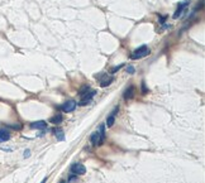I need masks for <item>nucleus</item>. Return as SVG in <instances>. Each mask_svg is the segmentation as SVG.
Masks as SVG:
<instances>
[{
  "instance_id": "17",
  "label": "nucleus",
  "mask_w": 205,
  "mask_h": 183,
  "mask_svg": "<svg viewBox=\"0 0 205 183\" xmlns=\"http://www.w3.org/2000/svg\"><path fill=\"white\" fill-rule=\"evenodd\" d=\"M127 72H128V73H131V75H133L135 72V68L133 67V66H128L127 67Z\"/></svg>"
},
{
  "instance_id": "3",
  "label": "nucleus",
  "mask_w": 205,
  "mask_h": 183,
  "mask_svg": "<svg viewBox=\"0 0 205 183\" xmlns=\"http://www.w3.org/2000/svg\"><path fill=\"white\" fill-rule=\"evenodd\" d=\"M95 78L99 80V82H100V86H101V87H106V86L112 85V82L114 81V77H113V76H109V75H106V73L95 75Z\"/></svg>"
},
{
  "instance_id": "19",
  "label": "nucleus",
  "mask_w": 205,
  "mask_h": 183,
  "mask_svg": "<svg viewBox=\"0 0 205 183\" xmlns=\"http://www.w3.org/2000/svg\"><path fill=\"white\" fill-rule=\"evenodd\" d=\"M165 20H166V17H161V22H159V23H161V24H163V23H165Z\"/></svg>"
},
{
  "instance_id": "14",
  "label": "nucleus",
  "mask_w": 205,
  "mask_h": 183,
  "mask_svg": "<svg viewBox=\"0 0 205 183\" xmlns=\"http://www.w3.org/2000/svg\"><path fill=\"white\" fill-rule=\"evenodd\" d=\"M123 66H124V64H119V66H115V67H113L112 70H110V73H117V72L119 71V70H120V68L123 67Z\"/></svg>"
},
{
  "instance_id": "7",
  "label": "nucleus",
  "mask_w": 205,
  "mask_h": 183,
  "mask_svg": "<svg viewBox=\"0 0 205 183\" xmlns=\"http://www.w3.org/2000/svg\"><path fill=\"white\" fill-rule=\"evenodd\" d=\"M189 4H190V0H185V1H182V3H178L177 9L173 14V19H177L178 17H180V15L182 14V11L186 9V6H189Z\"/></svg>"
},
{
  "instance_id": "5",
  "label": "nucleus",
  "mask_w": 205,
  "mask_h": 183,
  "mask_svg": "<svg viewBox=\"0 0 205 183\" xmlns=\"http://www.w3.org/2000/svg\"><path fill=\"white\" fill-rule=\"evenodd\" d=\"M76 106H77V102L74 100H68L66 102H63V105L58 106V109H61L63 112H71L76 109Z\"/></svg>"
},
{
  "instance_id": "20",
  "label": "nucleus",
  "mask_w": 205,
  "mask_h": 183,
  "mask_svg": "<svg viewBox=\"0 0 205 183\" xmlns=\"http://www.w3.org/2000/svg\"><path fill=\"white\" fill-rule=\"evenodd\" d=\"M46 182H47V178H44V180H43V181H42L41 183H46Z\"/></svg>"
},
{
  "instance_id": "21",
  "label": "nucleus",
  "mask_w": 205,
  "mask_h": 183,
  "mask_svg": "<svg viewBox=\"0 0 205 183\" xmlns=\"http://www.w3.org/2000/svg\"><path fill=\"white\" fill-rule=\"evenodd\" d=\"M61 183H65V182H63V181H62V182H61Z\"/></svg>"
},
{
  "instance_id": "2",
  "label": "nucleus",
  "mask_w": 205,
  "mask_h": 183,
  "mask_svg": "<svg viewBox=\"0 0 205 183\" xmlns=\"http://www.w3.org/2000/svg\"><path fill=\"white\" fill-rule=\"evenodd\" d=\"M148 54H150V48L147 45H140L139 48L133 51V53L131 54V59H140Z\"/></svg>"
},
{
  "instance_id": "8",
  "label": "nucleus",
  "mask_w": 205,
  "mask_h": 183,
  "mask_svg": "<svg viewBox=\"0 0 205 183\" xmlns=\"http://www.w3.org/2000/svg\"><path fill=\"white\" fill-rule=\"evenodd\" d=\"M134 92H135V89H134V86H129L125 89V91L123 92V98L125 101H128V100H132L133 97H134Z\"/></svg>"
},
{
  "instance_id": "13",
  "label": "nucleus",
  "mask_w": 205,
  "mask_h": 183,
  "mask_svg": "<svg viewBox=\"0 0 205 183\" xmlns=\"http://www.w3.org/2000/svg\"><path fill=\"white\" fill-rule=\"evenodd\" d=\"M114 123H115V115L110 114V115L108 116V119H106V126H108V128H112Z\"/></svg>"
},
{
  "instance_id": "12",
  "label": "nucleus",
  "mask_w": 205,
  "mask_h": 183,
  "mask_svg": "<svg viewBox=\"0 0 205 183\" xmlns=\"http://www.w3.org/2000/svg\"><path fill=\"white\" fill-rule=\"evenodd\" d=\"M53 134H55L57 140H60V142H62V140L65 139V133H63L62 129H60V128L53 129Z\"/></svg>"
},
{
  "instance_id": "16",
  "label": "nucleus",
  "mask_w": 205,
  "mask_h": 183,
  "mask_svg": "<svg viewBox=\"0 0 205 183\" xmlns=\"http://www.w3.org/2000/svg\"><path fill=\"white\" fill-rule=\"evenodd\" d=\"M147 92H150V89H147V87H146V82L142 81V94H147Z\"/></svg>"
},
{
  "instance_id": "15",
  "label": "nucleus",
  "mask_w": 205,
  "mask_h": 183,
  "mask_svg": "<svg viewBox=\"0 0 205 183\" xmlns=\"http://www.w3.org/2000/svg\"><path fill=\"white\" fill-rule=\"evenodd\" d=\"M89 90H90V87H89V86H84L82 89L80 90L79 95H80V96H82V95H84V94H86V92H87V91H89Z\"/></svg>"
},
{
  "instance_id": "9",
  "label": "nucleus",
  "mask_w": 205,
  "mask_h": 183,
  "mask_svg": "<svg viewBox=\"0 0 205 183\" xmlns=\"http://www.w3.org/2000/svg\"><path fill=\"white\" fill-rule=\"evenodd\" d=\"M30 128L32 129H39V130H44L47 128V123L44 120H39V121H34V123L30 124Z\"/></svg>"
},
{
  "instance_id": "6",
  "label": "nucleus",
  "mask_w": 205,
  "mask_h": 183,
  "mask_svg": "<svg viewBox=\"0 0 205 183\" xmlns=\"http://www.w3.org/2000/svg\"><path fill=\"white\" fill-rule=\"evenodd\" d=\"M70 170L72 174H75V176H82V174H85L86 168L81 164V163H74V164L71 166Z\"/></svg>"
},
{
  "instance_id": "10",
  "label": "nucleus",
  "mask_w": 205,
  "mask_h": 183,
  "mask_svg": "<svg viewBox=\"0 0 205 183\" xmlns=\"http://www.w3.org/2000/svg\"><path fill=\"white\" fill-rule=\"evenodd\" d=\"M10 139V133L6 129H0V143L6 142Z\"/></svg>"
},
{
  "instance_id": "11",
  "label": "nucleus",
  "mask_w": 205,
  "mask_h": 183,
  "mask_svg": "<svg viewBox=\"0 0 205 183\" xmlns=\"http://www.w3.org/2000/svg\"><path fill=\"white\" fill-rule=\"evenodd\" d=\"M63 121V116H62V114L58 112V114H56L55 116H52L51 117V120H49V123H52V124H55V125H58L61 124Z\"/></svg>"
},
{
  "instance_id": "4",
  "label": "nucleus",
  "mask_w": 205,
  "mask_h": 183,
  "mask_svg": "<svg viewBox=\"0 0 205 183\" xmlns=\"http://www.w3.org/2000/svg\"><path fill=\"white\" fill-rule=\"evenodd\" d=\"M96 95V91H94V90H89L86 94H84L82 96H81V100H80L79 102V105L80 106H85L87 104H90L91 100H93V97Z\"/></svg>"
},
{
  "instance_id": "1",
  "label": "nucleus",
  "mask_w": 205,
  "mask_h": 183,
  "mask_svg": "<svg viewBox=\"0 0 205 183\" xmlns=\"http://www.w3.org/2000/svg\"><path fill=\"white\" fill-rule=\"evenodd\" d=\"M104 139H105V125L101 124L100 126H99V130L94 131L93 134H91L90 142L94 147H98V145H101Z\"/></svg>"
},
{
  "instance_id": "18",
  "label": "nucleus",
  "mask_w": 205,
  "mask_h": 183,
  "mask_svg": "<svg viewBox=\"0 0 205 183\" xmlns=\"http://www.w3.org/2000/svg\"><path fill=\"white\" fill-rule=\"evenodd\" d=\"M29 155H30V150H29V149H27V150L24 152V158H28Z\"/></svg>"
}]
</instances>
